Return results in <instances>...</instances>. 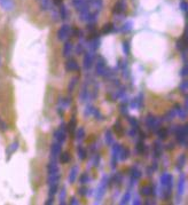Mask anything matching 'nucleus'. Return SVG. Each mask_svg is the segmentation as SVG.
<instances>
[{"mask_svg": "<svg viewBox=\"0 0 188 205\" xmlns=\"http://www.w3.org/2000/svg\"><path fill=\"white\" fill-rule=\"evenodd\" d=\"M187 135H188V126H177L175 128V137L177 141L186 147L187 144Z\"/></svg>", "mask_w": 188, "mask_h": 205, "instance_id": "1", "label": "nucleus"}, {"mask_svg": "<svg viewBox=\"0 0 188 205\" xmlns=\"http://www.w3.org/2000/svg\"><path fill=\"white\" fill-rule=\"evenodd\" d=\"M107 180H108V178H107V175H103V178H102V180H101V183L99 184V187H97V189H96V203H99V200L103 197V195H104V192H105V189H107Z\"/></svg>", "mask_w": 188, "mask_h": 205, "instance_id": "2", "label": "nucleus"}, {"mask_svg": "<svg viewBox=\"0 0 188 205\" xmlns=\"http://www.w3.org/2000/svg\"><path fill=\"white\" fill-rule=\"evenodd\" d=\"M120 149H122V147L118 143L113 144V147H112V151H111V153H112L111 155V167L112 168H115L116 165H117V160H118V157H119V153H120Z\"/></svg>", "mask_w": 188, "mask_h": 205, "instance_id": "3", "label": "nucleus"}, {"mask_svg": "<svg viewBox=\"0 0 188 205\" xmlns=\"http://www.w3.org/2000/svg\"><path fill=\"white\" fill-rule=\"evenodd\" d=\"M93 61H94V53H93V52H87V53H85L84 60H83L84 69H85V70L91 69L92 65H93Z\"/></svg>", "mask_w": 188, "mask_h": 205, "instance_id": "4", "label": "nucleus"}, {"mask_svg": "<svg viewBox=\"0 0 188 205\" xmlns=\"http://www.w3.org/2000/svg\"><path fill=\"white\" fill-rule=\"evenodd\" d=\"M95 71H96V74L97 76H104L105 74V64H104V61L102 57H100L97 60V63H96V68H95Z\"/></svg>", "mask_w": 188, "mask_h": 205, "instance_id": "5", "label": "nucleus"}, {"mask_svg": "<svg viewBox=\"0 0 188 205\" xmlns=\"http://www.w3.org/2000/svg\"><path fill=\"white\" fill-rule=\"evenodd\" d=\"M185 186H186V175L183 173L180 174L179 181H178V196H181L185 191Z\"/></svg>", "mask_w": 188, "mask_h": 205, "instance_id": "6", "label": "nucleus"}, {"mask_svg": "<svg viewBox=\"0 0 188 205\" xmlns=\"http://www.w3.org/2000/svg\"><path fill=\"white\" fill-rule=\"evenodd\" d=\"M65 70H66V71H70V72H72V71H78V70H79V65H78L77 61L73 60V58L68 60L66 63H65Z\"/></svg>", "mask_w": 188, "mask_h": 205, "instance_id": "7", "label": "nucleus"}, {"mask_svg": "<svg viewBox=\"0 0 188 205\" xmlns=\"http://www.w3.org/2000/svg\"><path fill=\"white\" fill-rule=\"evenodd\" d=\"M62 143H60V142H54V143H52V145H50V155L53 156V158H56L60 153H61V148H62V145H61Z\"/></svg>", "mask_w": 188, "mask_h": 205, "instance_id": "8", "label": "nucleus"}, {"mask_svg": "<svg viewBox=\"0 0 188 205\" xmlns=\"http://www.w3.org/2000/svg\"><path fill=\"white\" fill-rule=\"evenodd\" d=\"M69 33H70V26L69 25H63L57 32V38L60 40H64L69 36Z\"/></svg>", "mask_w": 188, "mask_h": 205, "instance_id": "9", "label": "nucleus"}, {"mask_svg": "<svg viewBox=\"0 0 188 205\" xmlns=\"http://www.w3.org/2000/svg\"><path fill=\"white\" fill-rule=\"evenodd\" d=\"M54 137H55V140H56L57 142L63 143V142L65 141V139H66V136H65V131H63V129H61V128L56 129V131L54 132Z\"/></svg>", "mask_w": 188, "mask_h": 205, "instance_id": "10", "label": "nucleus"}, {"mask_svg": "<svg viewBox=\"0 0 188 205\" xmlns=\"http://www.w3.org/2000/svg\"><path fill=\"white\" fill-rule=\"evenodd\" d=\"M78 173H79V167H78V166H73V167L70 169L69 176H68V180H69L70 183H73V182L76 181V179H77V176H78Z\"/></svg>", "mask_w": 188, "mask_h": 205, "instance_id": "11", "label": "nucleus"}, {"mask_svg": "<svg viewBox=\"0 0 188 205\" xmlns=\"http://www.w3.org/2000/svg\"><path fill=\"white\" fill-rule=\"evenodd\" d=\"M169 183H173V176L169 173H164L160 176V184H162V187H165Z\"/></svg>", "mask_w": 188, "mask_h": 205, "instance_id": "12", "label": "nucleus"}, {"mask_svg": "<svg viewBox=\"0 0 188 205\" xmlns=\"http://www.w3.org/2000/svg\"><path fill=\"white\" fill-rule=\"evenodd\" d=\"M60 178H61L60 173L48 174V179H47V183H48V186H50V184H58Z\"/></svg>", "mask_w": 188, "mask_h": 205, "instance_id": "13", "label": "nucleus"}, {"mask_svg": "<svg viewBox=\"0 0 188 205\" xmlns=\"http://www.w3.org/2000/svg\"><path fill=\"white\" fill-rule=\"evenodd\" d=\"M47 172L48 174H55V173H58V165L53 160V161H49L48 165H47Z\"/></svg>", "mask_w": 188, "mask_h": 205, "instance_id": "14", "label": "nucleus"}, {"mask_svg": "<svg viewBox=\"0 0 188 205\" xmlns=\"http://www.w3.org/2000/svg\"><path fill=\"white\" fill-rule=\"evenodd\" d=\"M174 111H175V113L180 117V119H182V120H185L186 119V109H182L181 108V105L180 104H175V109H174Z\"/></svg>", "mask_w": 188, "mask_h": 205, "instance_id": "15", "label": "nucleus"}, {"mask_svg": "<svg viewBox=\"0 0 188 205\" xmlns=\"http://www.w3.org/2000/svg\"><path fill=\"white\" fill-rule=\"evenodd\" d=\"M77 153H78V158H79L80 160H84V159H86V157H87V151H86V149H85L83 145H79V147L77 148Z\"/></svg>", "mask_w": 188, "mask_h": 205, "instance_id": "16", "label": "nucleus"}, {"mask_svg": "<svg viewBox=\"0 0 188 205\" xmlns=\"http://www.w3.org/2000/svg\"><path fill=\"white\" fill-rule=\"evenodd\" d=\"M71 50H72V44H71L70 41H66V42L64 44V47H63V56H64V57H68V56L70 55Z\"/></svg>", "mask_w": 188, "mask_h": 205, "instance_id": "17", "label": "nucleus"}, {"mask_svg": "<svg viewBox=\"0 0 188 205\" xmlns=\"http://www.w3.org/2000/svg\"><path fill=\"white\" fill-rule=\"evenodd\" d=\"M152 191H154V188H152L151 186H143V187H141V189H140V192H141V195H143V196H149V195L152 194Z\"/></svg>", "mask_w": 188, "mask_h": 205, "instance_id": "18", "label": "nucleus"}, {"mask_svg": "<svg viewBox=\"0 0 188 205\" xmlns=\"http://www.w3.org/2000/svg\"><path fill=\"white\" fill-rule=\"evenodd\" d=\"M17 149H18V142H17V141H15V142H13V143L9 145V148H8V151H7L8 157H7V159H9V157L11 156V153H14Z\"/></svg>", "mask_w": 188, "mask_h": 205, "instance_id": "19", "label": "nucleus"}, {"mask_svg": "<svg viewBox=\"0 0 188 205\" xmlns=\"http://www.w3.org/2000/svg\"><path fill=\"white\" fill-rule=\"evenodd\" d=\"M84 139H85V129L83 127H79L76 132V140L78 142H81Z\"/></svg>", "mask_w": 188, "mask_h": 205, "instance_id": "20", "label": "nucleus"}, {"mask_svg": "<svg viewBox=\"0 0 188 205\" xmlns=\"http://www.w3.org/2000/svg\"><path fill=\"white\" fill-rule=\"evenodd\" d=\"M78 80H79V77H77V76L73 77V78L70 80V82H69V85H68V90H69V92H73V89H75V87H76Z\"/></svg>", "mask_w": 188, "mask_h": 205, "instance_id": "21", "label": "nucleus"}, {"mask_svg": "<svg viewBox=\"0 0 188 205\" xmlns=\"http://www.w3.org/2000/svg\"><path fill=\"white\" fill-rule=\"evenodd\" d=\"M167 134H169V131H167L166 128L159 127V128L157 129V135H158V137L162 139V140H165V139L167 137Z\"/></svg>", "mask_w": 188, "mask_h": 205, "instance_id": "22", "label": "nucleus"}, {"mask_svg": "<svg viewBox=\"0 0 188 205\" xmlns=\"http://www.w3.org/2000/svg\"><path fill=\"white\" fill-rule=\"evenodd\" d=\"M154 152H155V156H156V157H159V156L162 155V145H160L159 141H156V142H155Z\"/></svg>", "mask_w": 188, "mask_h": 205, "instance_id": "23", "label": "nucleus"}, {"mask_svg": "<svg viewBox=\"0 0 188 205\" xmlns=\"http://www.w3.org/2000/svg\"><path fill=\"white\" fill-rule=\"evenodd\" d=\"M61 156H60V161L62 163V164H66V163H69L70 161V155H69V152H62V153H60Z\"/></svg>", "mask_w": 188, "mask_h": 205, "instance_id": "24", "label": "nucleus"}, {"mask_svg": "<svg viewBox=\"0 0 188 205\" xmlns=\"http://www.w3.org/2000/svg\"><path fill=\"white\" fill-rule=\"evenodd\" d=\"M88 48L91 49V52H95V50L99 48V40H97L96 38H95V39H93V40L89 42Z\"/></svg>", "mask_w": 188, "mask_h": 205, "instance_id": "25", "label": "nucleus"}, {"mask_svg": "<svg viewBox=\"0 0 188 205\" xmlns=\"http://www.w3.org/2000/svg\"><path fill=\"white\" fill-rule=\"evenodd\" d=\"M128 155H130V150L127 148H122L120 149V153H119V157L122 160H125L128 158Z\"/></svg>", "mask_w": 188, "mask_h": 205, "instance_id": "26", "label": "nucleus"}, {"mask_svg": "<svg viewBox=\"0 0 188 205\" xmlns=\"http://www.w3.org/2000/svg\"><path fill=\"white\" fill-rule=\"evenodd\" d=\"M58 103L61 104L62 108L66 109V108L70 105V103H71V97H64V98H61V101H60Z\"/></svg>", "mask_w": 188, "mask_h": 205, "instance_id": "27", "label": "nucleus"}, {"mask_svg": "<svg viewBox=\"0 0 188 205\" xmlns=\"http://www.w3.org/2000/svg\"><path fill=\"white\" fill-rule=\"evenodd\" d=\"M76 125H77V121H76V118L72 117V119L70 120V123L68 124V129L70 133H73L75 129H76Z\"/></svg>", "mask_w": 188, "mask_h": 205, "instance_id": "28", "label": "nucleus"}, {"mask_svg": "<svg viewBox=\"0 0 188 205\" xmlns=\"http://www.w3.org/2000/svg\"><path fill=\"white\" fill-rule=\"evenodd\" d=\"M140 176H141V172H140L136 167H133V168L131 169V178L134 179V180H138Z\"/></svg>", "mask_w": 188, "mask_h": 205, "instance_id": "29", "label": "nucleus"}, {"mask_svg": "<svg viewBox=\"0 0 188 205\" xmlns=\"http://www.w3.org/2000/svg\"><path fill=\"white\" fill-rule=\"evenodd\" d=\"M87 98H88V89H87L86 86H84V88H83V90H81V93H80V101L84 102V101H86Z\"/></svg>", "mask_w": 188, "mask_h": 205, "instance_id": "30", "label": "nucleus"}, {"mask_svg": "<svg viewBox=\"0 0 188 205\" xmlns=\"http://www.w3.org/2000/svg\"><path fill=\"white\" fill-rule=\"evenodd\" d=\"M155 121H156V118H154L151 115H149V116H148V118H147V120H146L147 126H148V128H149V129H151V128H152V126H154Z\"/></svg>", "mask_w": 188, "mask_h": 205, "instance_id": "31", "label": "nucleus"}, {"mask_svg": "<svg viewBox=\"0 0 188 205\" xmlns=\"http://www.w3.org/2000/svg\"><path fill=\"white\" fill-rule=\"evenodd\" d=\"M177 116V113H175V111H174V109L173 110H171V111H169L165 116H164V120H167V121H170V120H172L174 117Z\"/></svg>", "mask_w": 188, "mask_h": 205, "instance_id": "32", "label": "nucleus"}, {"mask_svg": "<svg viewBox=\"0 0 188 205\" xmlns=\"http://www.w3.org/2000/svg\"><path fill=\"white\" fill-rule=\"evenodd\" d=\"M65 196H66V191H65V188H62L61 189V192H60V204H65Z\"/></svg>", "mask_w": 188, "mask_h": 205, "instance_id": "33", "label": "nucleus"}, {"mask_svg": "<svg viewBox=\"0 0 188 205\" xmlns=\"http://www.w3.org/2000/svg\"><path fill=\"white\" fill-rule=\"evenodd\" d=\"M128 200H131V191H126V192L124 194V196L122 197L120 204H127Z\"/></svg>", "mask_w": 188, "mask_h": 205, "instance_id": "34", "label": "nucleus"}, {"mask_svg": "<svg viewBox=\"0 0 188 205\" xmlns=\"http://www.w3.org/2000/svg\"><path fill=\"white\" fill-rule=\"evenodd\" d=\"M105 142H107V144H112L113 137H112L111 131H107V132H105Z\"/></svg>", "mask_w": 188, "mask_h": 205, "instance_id": "35", "label": "nucleus"}, {"mask_svg": "<svg viewBox=\"0 0 188 205\" xmlns=\"http://www.w3.org/2000/svg\"><path fill=\"white\" fill-rule=\"evenodd\" d=\"M57 189H58V184H50V186H49L48 195H49V196H54V195L57 192Z\"/></svg>", "mask_w": 188, "mask_h": 205, "instance_id": "36", "label": "nucleus"}, {"mask_svg": "<svg viewBox=\"0 0 188 205\" xmlns=\"http://www.w3.org/2000/svg\"><path fill=\"white\" fill-rule=\"evenodd\" d=\"M186 46H187V44H186L182 39H180V40L177 41V48H178L179 50H183V49H186Z\"/></svg>", "mask_w": 188, "mask_h": 205, "instance_id": "37", "label": "nucleus"}, {"mask_svg": "<svg viewBox=\"0 0 188 205\" xmlns=\"http://www.w3.org/2000/svg\"><path fill=\"white\" fill-rule=\"evenodd\" d=\"M144 149H146L144 143H143L142 141H139V142H138V145H136V151H138L139 153H143Z\"/></svg>", "mask_w": 188, "mask_h": 205, "instance_id": "38", "label": "nucleus"}, {"mask_svg": "<svg viewBox=\"0 0 188 205\" xmlns=\"http://www.w3.org/2000/svg\"><path fill=\"white\" fill-rule=\"evenodd\" d=\"M179 88H180V90H182L183 93H186V92L188 90V81H187V80H183V81L179 85Z\"/></svg>", "mask_w": 188, "mask_h": 205, "instance_id": "39", "label": "nucleus"}, {"mask_svg": "<svg viewBox=\"0 0 188 205\" xmlns=\"http://www.w3.org/2000/svg\"><path fill=\"white\" fill-rule=\"evenodd\" d=\"M123 52H124L125 55L130 54V44H128V41H124L123 42Z\"/></svg>", "mask_w": 188, "mask_h": 205, "instance_id": "40", "label": "nucleus"}, {"mask_svg": "<svg viewBox=\"0 0 188 205\" xmlns=\"http://www.w3.org/2000/svg\"><path fill=\"white\" fill-rule=\"evenodd\" d=\"M88 181H89V178H88L87 174H83V175L79 178V182H80L81 184H85V183H87Z\"/></svg>", "mask_w": 188, "mask_h": 205, "instance_id": "41", "label": "nucleus"}, {"mask_svg": "<svg viewBox=\"0 0 188 205\" xmlns=\"http://www.w3.org/2000/svg\"><path fill=\"white\" fill-rule=\"evenodd\" d=\"M78 194H79L80 196H86V195L88 194V188H86V187H80V188L78 189Z\"/></svg>", "mask_w": 188, "mask_h": 205, "instance_id": "42", "label": "nucleus"}, {"mask_svg": "<svg viewBox=\"0 0 188 205\" xmlns=\"http://www.w3.org/2000/svg\"><path fill=\"white\" fill-rule=\"evenodd\" d=\"M84 49H85V45H84V44H78L75 50H76L77 54H81V53L84 52Z\"/></svg>", "mask_w": 188, "mask_h": 205, "instance_id": "43", "label": "nucleus"}, {"mask_svg": "<svg viewBox=\"0 0 188 205\" xmlns=\"http://www.w3.org/2000/svg\"><path fill=\"white\" fill-rule=\"evenodd\" d=\"M128 121H130V124L132 125V127H134V128H138V127H139L138 120H136L135 118H133V117H130V118H128Z\"/></svg>", "mask_w": 188, "mask_h": 205, "instance_id": "44", "label": "nucleus"}, {"mask_svg": "<svg viewBox=\"0 0 188 205\" xmlns=\"http://www.w3.org/2000/svg\"><path fill=\"white\" fill-rule=\"evenodd\" d=\"M113 128H115V131L117 132V133H123V128H122V125H120V123L119 121H116L115 123V125H113Z\"/></svg>", "mask_w": 188, "mask_h": 205, "instance_id": "45", "label": "nucleus"}, {"mask_svg": "<svg viewBox=\"0 0 188 205\" xmlns=\"http://www.w3.org/2000/svg\"><path fill=\"white\" fill-rule=\"evenodd\" d=\"M94 117H95V119H102V115H101V112H100V110L99 109H95L94 108V110H93V113H92Z\"/></svg>", "mask_w": 188, "mask_h": 205, "instance_id": "46", "label": "nucleus"}, {"mask_svg": "<svg viewBox=\"0 0 188 205\" xmlns=\"http://www.w3.org/2000/svg\"><path fill=\"white\" fill-rule=\"evenodd\" d=\"M185 160H186V156H185V155H181V156L179 157V159H178V167H179V166L181 167V166L183 165Z\"/></svg>", "mask_w": 188, "mask_h": 205, "instance_id": "47", "label": "nucleus"}, {"mask_svg": "<svg viewBox=\"0 0 188 205\" xmlns=\"http://www.w3.org/2000/svg\"><path fill=\"white\" fill-rule=\"evenodd\" d=\"M93 110H94V108H93L92 105H87V107H86V110H85V116L92 115V113H93Z\"/></svg>", "mask_w": 188, "mask_h": 205, "instance_id": "48", "label": "nucleus"}, {"mask_svg": "<svg viewBox=\"0 0 188 205\" xmlns=\"http://www.w3.org/2000/svg\"><path fill=\"white\" fill-rule=\"evenodd\" d=\"M111 29H112V24H107V25H104L102 32H103V33H108V32L111 31Z\"/></svg>", "mask_w": 188, "mask_h": 205, "instance_id": "49", "label": "nucleus"}, {"mask_svg": "<svg viewBox=\"0 0 188 205\" xmlns=\"http://www.w3.org/2000/svg\"><path fill=\"white\" fill-rule=\"evenodd\" d=\"M180 76H182V77H186V76H187V64H185L183 68L180 70Z\"/></svg>", "mask_w": 188, "mask_h": 205, "instance_id": "50", "label": "nucleus"}, {"mask_svg": "<svg viewBox=\"0 0 188 205\" xmlns=\"http://www.w3.org/2000/svg\"><path fill=\"white\" fill-rule=\"evenodd\" d=\"M0 129L1 131H6L7 129V125H6V123L0 118Z\"/></svg>", "mask_w": 188, "mask_h": 205, "instance_id": "51", "label": "nucleus"}, {"mask_svg": "<svg viewBox=\"0 0 188 205\" xmlns=\"http://www.w3.org/2000/svg\"><path fill=\"white\" fill-rule=\"evenodd\" d=\"M70 204H71V205H78V204H79V202L77 200V198H76V197H71Z\"/></svg>", "mask_w": 188, "mask_h": 205, "instance_id": "52", "label": "nucleus"}, {"mask_svg": "<svg viewBox=\"0 0 188 205\" xmlns=\"http://www.w3.org/2000/svg\"><path fill=\"white\" fill-rule=\"evenodd\" d=\"M181 56H182V61H183V63H187V52H186V50L182 52Z\"/></svg>", "mask_w": 188, "mask_h": 205, "instance_id": "53", "label": "nucleus"}, {"mask_svg": "<svg viewBox=\"0 0 188 205\" xmlns=\"http://www.w3.org/2000/svg\"><path fill=\"white\" fill-rule=\"evenodd\" d=\"M53 203H54V198H53V196H49V198L45 202L46 205H49V204H53Z\"/></svg>", "mask_w": 188, "mask_h": 205, "instance_id": "54", "label": "nucleus"}, {"mask_svg": "<svg viewBox=\"0 0 188 205\" xmlns=\"http://www.w3.org/2000/svg\"><path fill=\"white\" fill-rule=\"evenodd\" d=\"M133 204H136V205L141 204V202H140V198H139V197H134V199H133Z\"/></svg>", "mask_w": 188, "mask_h": 205, "instance_id": "55", "label": "nucleus"}, {"mask_svg": "<svg viewBox=\"0 0 188 205\" xmlns=\"http://www.w3.org/2000/svg\"><path fill=\"white\" fill-rule=\"evenodd\" d=\"M99 160H100V156H96L95 159H94V166H95V167L99 165Z\"/></svg>", "mask_w": 188, "mask_h": 205, "instance_id": "56", "label": "nucleus"}, {"mask_svg": "<svg viewBox=\"0 0 188 205\" xmlns=\"http://www.w3.org/2000/svg\"><path fill=\"white\" fill-rule=\"evenodd\" d=\"M166 149H173V143H169L167 147H166Z\"/></svg>", "mask_w": 188, "mask_h": 205, "instance_id": "57", "label": "nucleus"}, {"mask_svg": "<svg viewBox=\"0 0 188 205\" xmlns=\"http://www.w3.org/2000/svg\"><path fill=\"white\" fill-rule=\"evenodd\" d=\"M61 2H62V0H54V3H55V5H60Z\"/></svg>", "mask_w": 188, "mask_h": 205, "instance_id": "58", "label": "nucleus"}, {"mask_svg": "<svg viewBox=\"0 0 188 205\" xmlns=\"http://www.w3.org/2000/svg\"><path fill=\"white\" fill-rule=\"evenodd\" d=\"M181 6H182V9H183V10H186V3H185V2H183V3H182V5H181Z\"/></svg>", "mask_w": 188, "mask_h": 205, "instance_id": "59", "label": "nucleus"}]
</instances>
